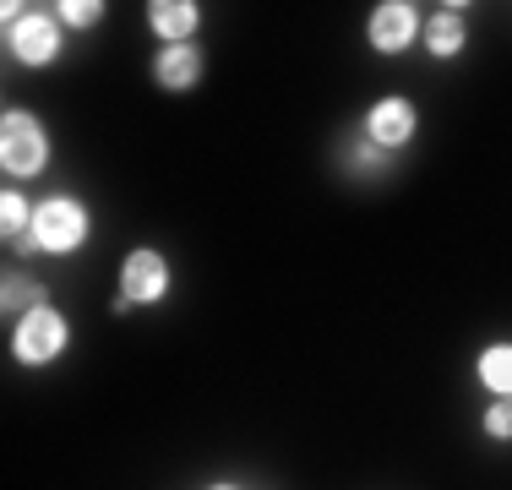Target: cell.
<instances>
[{
  "label": "cell",
  "instance_id": "cell-1",
  "mask_svg": "<svg viewBox=\"0 0 512 490\" xmlns=\"http://www.w3.org/2000/svg\"><path fill=\"white\" fill-rule=\"evenodd\" d=\"M93 218H88V202H77V196L55 191L44 196L39 207H33V235L17 245V251H39V256H71L82 240H88Z\"/></svg>",
  "mask_w": 512,
  "mask_h": 490
},
{
  "label": "cell",
  "instance_id": "cell-2",
  "mask_svg": "<svg viewBox=\"0 0 512 490\" xmlns=\"http://www.w3.org/2000/svg\"><path fill=\"white\" fill-rule=\"evenodd\" d=\"M0 169L11 180H39L50 169V131L33 109H6L0 115Z\"/></svg>",
  "mask_w": 512,
  "mask_h": 490
},
{
  "label": "cell",
  "instance_id": "cell-3",
  "mask_svg": "<svg viewBox=\"0 0 512 490\" xmlns=\"http://www.w3.org/2000/svg\"><path fill=\"white\" fill-rule=\"evenodd\" d=\"M66 349H71V322L55 305H39V311L17 316V327H11V354H17V365H28V371L55 365Z\"/></svg>",
  "mask_w": 512,
  "mask_h": 490
},
{
  "label": "cell",
  "instance_id": "cell-4",
  "mask_svg": "<svg viewBox=\"0 0 512 490\" xmlns=\"http://www.w3.org/2000/svg\"><path fill=\"white\" fill-rule=\"evenodd\" d=\"M164 294H169V262H164V251L137 245V251L120 262V294L109 300V311L131 316V311H142V305H158Z\"/></svg>",
  "mask_w": 512,
  "mask_h": 490
},
{
  "label": "cell",
  "instance_id": "cell-5",
  "mask_svg": "<svg viewBox=\"0 0 512 490\" xmlns=\"http://www.w3.org/2000/svg\"><path fill=\"white\" fill-rule=\"evenodd\" d=\"M6 49L17 66H55L60 55V17H44V11H28V6H6Z\"/></svg>",
  "mask_w": 512,
  "mask_h": 490
},
{
  "label": "cell",
  "instance_id": "cell-6",
  "mask_svg": "<svg viewBox=\"0 0 512 490\" xmlns=\"http://www.w3.org/2000/svg\"><path fill=\"white\" fill-rule=\"evenodd\" d=\"M414 131H420V109H414L404 93H387V98H376V104L365 109V142H371L376 153L409 147Z\"/></svg>",
  "mask_w": 512,
  "mask_h": 490
},
{
  "label": "cell",
  "instance_id": "cell-7",
  "mask_svg": "<svg viewBox=\"0 0 512 490\" xmlns=\"http://www.w3.org/2000/svg\"><path fill=\"white\" fill-rule=\"evenodd\" d=\"M420 6H409V0H382V6H371V17H365V44L376 49V55H404V49L420 39Z\"/></svg>",
  "mask_w": 512,
  "mask_h": 490
},
{
  "label": "cell",
  "instance_id": "cell-8",
  "mask_svg": "<svg viewBox=\"0 0 512 490\" xmlns=\"http://www.w3.org/2000/svg\"><path fill=\"white\" fill-rule=\"evenodd\" d=\"M148 77H153V88H164V93H191L202 82V49L197 44H158Z\"/></svg>",
  "mask_w": 512,
  "mask_h": 490
},
{
  "label": "cell",
  "instance_id": "cell-9",
  "mask_svg": "<svg viewBox=\"0 0 512 490\" xmlns=\"http://www.w3.org/2000/svg\"><path fill=\"white\" fill-rule=\"evenodd\" d=\"M148 28L158 33V44H191V33L202 28V11L191 0H153Z\"/></svg>",
  "mask_w": 512,
  "mask_h": 490
},
{
  "label": "cell",
  "instance_id": "cell-10",
  "mask_svg": "<svg viewBox=\"0 0 512 490\" xmlns=\"http://www.w3.org/2000/svg\"><path fill=\"white\" fill-rule=\"evenodd\" d=\"M420 39H425V55H436V60H453L463 39H469V22H463V6H442V11H431L425 17V28H420Z\"/></svg>",
  "mask_w": 512,
  "mask_h": 490
},
{
  "label": "cell",
  "instance_id": "cell-11",
  "mask_svg": "<svg viewBox=\"0 0 512 490\" xmlns=\"http://www.w3.org/2000/svg\"><path fill=\"white\" fill-rule=\"evenodd\" d=\"M474 371H480V387L491 398H512V343H491Z\"/></svg>",
  "mask_w": 512,
  "mask_h": 490
},
{
  "label": "cell",
  "instance_id": "cell-12",
  "mask_svg": "<svg viewBox=\"0 0 512 490\" xmlns=\"http://www.w3.org/2000/svg\"><path fill=\"white\" fill-rule=\"evenodd\" d=\"M33 207H39V202H28V196H22L17 186L0 191V229H6L11 245H22V240L33 235Z\"/></svg>",
  "mask_w": 512,
  "mask_h": 490
},
{
  "label": "cell",
  "instance_id": "cell-13",
  "mask_svg": "<svg viewBox=\"0 0 512 490\" xmlns=\"http://www.w3.org/2000/svg\"><path fill=\"white\" fill-rule=\"evenodd\" d=\"M0 305H6V316H28V311H39V305H50V289L28 273H6V300Z\"/></svg>",
  "mask_w": 512,
  "mask_h": 490
},
{
  "label": "cell",
  "instance_id": "cell-14",
  "mask_svg": "<svg viewBox=\"0 0 512 490\" xmlns=\"http://www.w3.org/2000/svg\"><path fill=\"white\" fill-rule=\"evenodd\" d=\"M60 28H99L104 22V6L99 0H60Z\"/></svg>",
  "mask_w": 512,
  "mask_h": 490
},
{
  "label": "cell",
  "instance_id": "cell-15",
  "mask_svg": "<svg viewBox=\"0 0 512 490\" xmlns=\"http://www.w3.org/2000/svg\"><path fill=\"white\" fill-rule=\"evenodd\" d=\"M480 431L491 436V441H512V398H496L491 409H485Z\"/></svg>",
  "mask_w": 512,
  "mask_h": 490
},
{
  "label": "cell",
  "instance_id": "cell-16",
  "mask_svg": "<svg viewBox=\"0 0 512 490\" xmlns=\"http://www.w3.org/2000/svg\"><path fill=\"white\" fill-rule=\"evenodd\" d=\"M213 490H235V485H213Z\"/></svg>",
  "mask_w": 512,
  "mask_h": 490
}]
</instances>
